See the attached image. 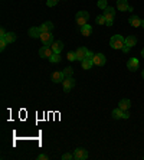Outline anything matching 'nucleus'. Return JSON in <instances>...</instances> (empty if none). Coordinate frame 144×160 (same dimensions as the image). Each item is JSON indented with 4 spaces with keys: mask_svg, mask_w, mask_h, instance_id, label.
I'll list each match as a JSON object with an SVG mask.
<instances>
[{
    "mask_svg": "<svg viewBox=\"0 0 144 160\" xmlns=\"http://www.w3.org/2000/svg\"><path fill=\"white\" fill-rule=\"evenodd\" d=\"M39 39L42 41V43L45 45V46H51V45L53 43V35L51 32H42Z\"/></svg>",
    "mask_w": 144,
    "mask_h": 160,
    "instance_id": "3",
    "label": "nucleus"
},
{
    "mask_svg": "<svg viewBox=\"0 0 144 160\" xmlns=\"http://www.w3.org/2000/svg\"><path fill=\"white\" fill-rule=\"evenodd\" d=\"M98 7H100V9H105L107 7V0H98Z\"/></svg>",
    "mask_w": 144,
    "mask_h": 160,
    "instance_id": "28",
    "label": "nucleus"
},
{
    "mask_svg": "<svg viewBox=\"0 0 144 160\" xmlns=\"http://www.w3.org/2000/svg\"><path fill=\"white\" fill-rule=\"evenodd\" d=\"M141 26H143V28H144V20H141Z\"/></svg>",
    "mask_w": 144,
    "mask_h": 160,
    "instance_id": "37",
    "label": "nucleus"
},
{
    "mask_svg": "<svg viewBox=\"0 0 144 160\" xmlns=\"http://www.w3.org/2000/svg\"><path fill=\"white\" fill-rule=\"evenodd\" d=\"M110 45L112 49H123L125 45V39L121 35H112V38L110 39Z\"/></svg>",
    "mask_w": 144,
    "mask_h": 160,
    "instance_id": "1",
    "label": "nucleus"
},
{
    "mask_svg": "<svg viewBox=\"0 0 144 160\" xmlns=\"http://www.w3.org/2000/svg\"><path fill=\"white\" fill-rule=\"evenodd\" d=\"M63 80H65L63 72H59V71H56V72H53V74H52V81H53V82H62Z\"/></svg>",
    "mask_w": 144,
    "mask_h": 160,
    "instance_id": "15",
    "label": "nucleus"
},
{
    "mask_svg": "<svg viewBox=\"0 0 144 160\" xmlns=\"http://www.w3.org/2000/svg\"><path fill=\"white\" fill-rule=\"evenodd\" d=\"M135 43H137V38L135 36H127L125 38V45L127 46L133 48V46H135Z\"/></svg>",
    "mask_w": 144,
    "mask_h": 160,
    "instance_id": "19",
    "label": "nucleus"
},
{
    "mask_svg": "<svg viewBox=\"0 0 144 160\" xmlns=\"http://www.w3.org/2000/svg\"><path fill=\"white\" fill-rule=\"evenodd\" d=\"M66 58L69 61H77V53H75V52H69L66 55Z\"/></svg>",
    "mask_w": 144,
    "mask_h": 160,
    "instance_id": "27",
    "label": "nucleus"
},
{
    "mask_svg": "<svg viewBox=\"0 0 144 160\" xmlns=\"http://www.w3.org/2000/svg\"><path fill=\"white\" fill-rule=\"evenodd\" d=\"M63 75H65V78H68V76H72V74H74V69H72L71 66H68V68H65V69L62 71Z\"/></svg>",
    "mask_w": 144,
    "mask_h": 160,
    "instance_id": "25",
    "label": "nucleus"
},
{
    "mask_svg": "<svg viewBox=\"0 0 144 160\" xmlns=\"http://www.w3.org/2000/svg\"><path fill=\"white\" fill-rule=\"evenodd\" d=\"M117 9L121 10V12H133V7L131 6H128V3H127V0H117Z\"/></svg>",
    "mask_w": 144,
    "mask_h": 160,
    "instance_id": "7",
    "label": "nucleus"
},
{
    "mask_svg": "<svg viewBox=\"0 0 144 160\" xmlns=\"http://www.w3.org/2000/svg\"><path fill=\"white\" fill-rule=\"evenodd\" d=\"M40 33H42V30H40V28H30L29 29V36L30 38H40Z\"/></svg>",
    "mask_w": 144,
    "mask_h": 160,
    "instance_id": "16",
    "label": "nucleus"
},
{
    "mask_svg": "<svg viewBox=\"0 0 144 160\" xmlns=\"http://www.w3.org/2000/svg\"><path fill=\"white\" fill-rule=\"evenodd\" d=\"M141 76H143V80H144V69H143V72H141Z\"/></svg>",
    "mask_w": 144,
    "mask_h": 160,
    "instance_id": "36",
    "label": "nucleus"
},
{
    "mask_svg": "<svg viewBox=\"0 0 144 160\" xmlns=\"http://www.w3.org/2000/svg\"><path fill=\"white\" fill-rule=\"evenodd\" d=\"M141 57L144 58V48H143V49H141Z\"/></svg>",
    "mask_w": 144,
    "mask_h": 160,
    "instance_id": "35",
    "label": "nucleus"
},
{
    "mask_svg": "<svg viewBox=\"0 0 144 160\" xmlns=\"http://www.w3.org/2000/svg\"><path fill=\"white\" fill-rule=\"evenodd\" d=\"M94 55H95V53H94V52L88 51V55H86V58H88V59H92V58H94Z\"/></svg>",
    "mask_w": 144,
    "mask_h": 160,
    "instance_id": "32",
    "label": "nucleus"
},
{
    "mask_svg": "<svg viewBox=\"0 0 144 160\" xmlns=\"http://www.w3.org/2000/svg\"><path fill=\"white\" fill-rule=\"evenodd\" d=\"M58 2H59V0H58Z\"/></svg>",
    "mask_w": 144,
    "mask_h": 160,
    "instance_id": "38",
    "label": "nucleus"
},
{
    "mask_svg": "<svg viewBox=\"0 0 144 160\" xmlns=\"http://www.w3.org/2000/svg\"><path fill=\"white\" fill-rule=\"evenodd\" d=\"M130 49H131V48H130V46H127V45H124V48H123V51H124V53H128V52H130Z\"/></svg>",
    "mask_w": 144,
    "mask_h": 160,
    "instance_id": "33",
    "label": "nucleus"
},
{
    "mask_svg": "<svg viewBox=\"0 0 144 160\" xmlns=\"http://www.w3.org/2000/svg\"><path fill=\"white\" fill-rule=\"evenodd\" d=\"M53 55V51L51 46H45L43 45L40 49H39V57L40 58H46V59H49V58Z\"/></svg>",
    "mask_w": 144,
    "mask_h": 160,
    "instance_id": "6",
    "label": "nucleus"
},
{
    "mask_svg": "<svg viewBox=\"0 0 144 160\" xmlns=\"http://www.w3.org/2000/svg\"><path fill=\"white\" fill-rule=\"evenodd\" d=\"M58 0H46V5L49 6V7H53V6H56Z\"/></svg>",
    "mask_w": 144,
    "mask_h": 160,
    "instance_id": "29",
    "label": "nucleus"
},
{
    "mask_svg": "<svg viewBox=\"0 0 144 160\" xmlns=\"http://www.w3.org/2000/svg\"><path fill=\"white\" fill-rule=\"evenodd\" d=\"M123 114H124V111H123L121 108L112 110V118H115V120H118V118H123Z\"/></svg>",
    "mask_w": 144,
    "mask_h": 160,
    "instance_id": "22",
    "label": "nucleus"
},
{
    "mask_svg": "<svg viewBox=\"0 0 144 160\" xmlns=\"http://www.w3.org/2000/svg\"><path fill=\"white\" fill-rule=\"evenodd\" d=\"M123 118H130V114L127 113V111H124V114H123Z\"/></svg>",
    "mask_w": 144,
    "mask_h": 160,
    "instance_id": "34",
    "label": "nucleus"
},
{
    "mask_svg": "<svg viewBox=\"0 0 144 160\" xmlns=\"http://www.w3.org/2000/svg\"><path fill=\"white\" fill-rule=\"evenodd\" d=\"M62 159H63V160H71V159H74V154H69V153H65V154L62 156Z\"/></svg>",
    "mask_w": 144,
    "mask_h": 160,
    "instance_id": "30",
    "label": "nucleus"
},
{
    "mask_svg": "<svg viewBox=\"0 0 144 160\" xmlns=\"http://www.w3.org/2000/svg\"><path fill=\"white\" fill-rule=\"evenodd\" d=\"M51 48H52V51L55 52V53H61V51L63 49V42L62 41H55V42L51 45Z\"/></svg>",
    "mask_w": 144,
    "mask_h": 160,
    "instance_id": "13",
    "label": "nucleus"
},
{
    "mask_svg": "<svg viewBox=\"0 0 144 160\" xmlns=\"http://www.w3.org/2000/svg\"><path fill=\"white\" fill-rule=\"evenodd\" d=\"M38 159L39 160H48V156H46V154H39Z\"/></svg>",
    "mask_w": 144,
    "mask_h": 160,
    "instance_id": "31",
    "label": "nucleus"
},
{
    "mask_svg": "<svg viewBox=\"0 0 144 160\" xmlns=\"http://www.w3.org/2000/svg\"><path fill=\"white\" fill-rule=\"evenodd\" d=\"M49 61L52 62V64H58V62L62 61V58H61V55H59V53H55V52H53V55L49 58Z\"/></svg>",
    "mask_w": 144,
    "mask_h": 160,
    "instance_id": "23",
    "label": "nucleus"
},
{
    "mask_svg": "<svg viewBox=\"0 0 144 160\" xmlns=\"http://www.w3.org/2000/svg\"><path fill=\"white\" fill-rule=\"evenodd\" d=\"M7 41V43H13L16 42V39H17V36H16V33L13 32H7V35H6V38H3Z\"/></svg>",
    "mask_w": 144,
    "mask_h": 160,
    "instance_id": "21",
    "label": "nucleus"
},
{
    "mask_svg": "<svg viewBox=\"0 0 144 160\" xmlns=\"http://www.w3.org/2000/svg\"><path fill=\"white\" fill-rule=\"evenodd\" d=\"M104 16H105L107 20H112L114 22V18H115V10L112 9V7H110V6H107L105 9H104Z\"/></svg>",
    "mask_w": 144,
    "mask_h": 160,
    "instance_id": "10",
    "label": "nucleus"
},
{
    "mask_svg": "<svg viewBox=\"0 0 144 160\" xmlns=\"http://www.w3.org/2000/svg\"><path fill=\"white\" fill-rule=\"evenodd\" d=\"M138 65H140V62L137 58H130L128 62H127V68H128L130 71H135L138 68Z\"/></svg>",
    "mask_w": 144,
    "mask_h": 160,
    "instance_id": "11",
    "label": "nucleus"
},
{
    "mask_svg": "<svg viewBox=\"0 0 144 160\" xmlns=\"http://www.w3.org/2000/svg\"><path fill=\"white\" fill-rule=\"evenodd\" d=\"M92 61H94V65H98V66L105 65V57L102 53H95L94 58H92Z\"/></svg>",
    "mask_w": 144,
    "mask_h": 160,
    "instance_id": "9",
    "label": "nucleus"
},
{
    "mask_svg": "<svg viewBox=\"0 0 144 160\" xmlns=\"http://www.w3.org/2000/svg\"><path fill=\"white\" fill-rule=\"evenodd\" d=\"M62 85H63V91H65V92H69V91L75 87V80H74L72 76H68V78H65V80L62 81Z\"/></svg>",
    "mask_w": 144,
    "mask_h": 160,
    "instance_id": "4",
    "label": "nucleus"
},
{
    "mask_svg": "<svg viewBox=\"0 0 144 160\" xmlns=\"http://www.w3.org/2000/svg\"><path fill=\"white\" fill-rule=\"evenodd\" d=\"M130 107H131V101H130V100H127V98L121 100L120 103H118V108H121L123 111H127Z\"/></svg>",
    "mask_w": 144,
    "mask_h": 160,
    "instance_id": "14",
    "label": "nucleus"
},
{
    "mask_svg": "<svg viewBox=\"0 0 144 160\" xmlns=\"http://www.w3.org/2000/svg\"><path fill=\"white\" fill-rule=\"evenodd\" d=\"M91 33H92V28L88 23H86L85 26H82V28H81V35H84V36H89Z\"/></svg>",
    "mask_w": 144,
    "mask_h": 160,
    "instance_id": "20",
    "label": "nucleus"
},
{
    "mask_svg": "<svg viewBox=\"0 0 144 160\" xmlns=\"http://www.w3.org/2000/svg\"><path fill=\"white\" fill-rule=\"evenodd\" d=\"M75 19H77L78 26H79V28H82V26H85V25L88 23V19H89V13H88V12H85V10H81V12H78V13H77Z\"/></svg>",
    "mask_w": 144,
    "mask_h": 160,
    "instance_id": "2",
    "label": "nucleus"
},
{
    "mask_svg": "<svg viewBox=\"0 0 144 160\" xmlns=\"http://www.w3.org/2000/svg\"><path fill=\"white\" fill-rule=\"evenodd\" d=\"M74 159H75V160H85V159H88V151H86L85 149L79 147V149H77V150L74 151Z\"/></svg>",
    "mask_w": 144,
    "mask_h": 160,
    "instance_id": "5",
    "label": "nucleus"
},
{
    "mask_svg": "<svg viewBox=\"0 0 144 160\" xmlns=\"http://www.w3.org/2000/svg\"><path fill=\"white\" fill-rule=\"evenodd\" d=\"M81 65H82V69H91L92 65H94V61L92 59H84V61H81Z\"/></svg>",
    "mask_w": 144,
    "mask_h": 160,
    "instance_id": "18",
    "label": "nucleus"
},
{
    "mask_svg": "<svg viewBox=\"0 0 144 160\" xmlns=\"http://www.w3.org/2000/svg\"><path fill=\"white\" fill-rule=\"evenodd\" d=\"M39 28H40V30H42V32H52V29H53V23L48 20V22H45V23L40 25Z\"/></svg>",
    "mask_w": 144,
    "mask_h": 160,
    "instance_id": "17",
    "label": "nucleus"
},
{
    "mask_svg": "<svg viewBox=\"0 0 144 160\" xmlns=\"http://www.w3.org/2000/svg\"><path fill=\"white\" fill-rule=\"evenodd\" d=\"M128 22L133 28H138V26H141V19H140L137 14H131V18L128 19Z\"/></svg>",
    "mask_w": 144,
    "mask_h": 160,
    "instance_id": "12",
    "label": "nucleus"
},
{
    "mask_svg": "<svg viewBox=\"0 0 144 160\" xmlns=\"http://www.w3.org/2000/svg\"><path fill=\"white\" fill-rule=\"evenodd\" d=\"M7 45H9V43H7L6 39H0V51H5Z\"/></svg>",
    "mask_w": 144,
    "mask_h": 160,
    "instance_id": "26",
    "label": "nucleus"
},
{
    "mask_svg": "<svg viewBox=\"0 0 144 160\" xmlns=\"http://www.w3.org/2000/svg\"><path fill=\"white\" fill-rule=\"evenodd\" d=\"M75 53H77V59H78V61H84V59H86L88 49H86L85 46H81V48H78L77 51H75Z\"/></svg>",
    "mask_w": 144,
    "mask_h": 160,
    "instance_id": "8",
    "label": "nucleus"
},
{
    "mask_svg": "<svg viewBox=\"0 0 144 160\" xmlns=\"http://www.w3.org/2000/svg\"><path fill=\"white\" fill-rule=\"evenodd\" d=\"M95 22L98 25H105L107 23V19H105V16H104V14H100V16H97Z\"/></svg>",
    "mask_w": 144,
    "mask_h": 160,
    "instance_id": "24",
    "label": "nucleus"
}]
</instances>
